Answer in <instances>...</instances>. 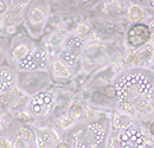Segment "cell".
<instances>
[{"label":"cell","instance_id":"cell-1","mask_svg":"<svg viewBox=\"0 0 154 148\" xmlns=\"http://www.w3.org/2000/svg\"><path fill=\"white\" fill-rule=\"evenodd\" d=\"M113 91L119 111L135 120L148 117L154 109V71L128 68L116 76Z\"/></svg>","mask_w":154,"mask_h":148},{"label":"cell","instance_id":"cell-2","mask_svg":"<svg viewBox=\"0 0 154 148\" xmlns=\"http://www.w3.org/2000/svg\"><path fill=\"white\" fill-rule=\"evenodd\" d=\"M110 130V117L88 120L68 130L66 142L71 148H106Z\"/></svg>","mask_w":154,"mask_h":148},{"label":"cell","instance_id":"cell-3","mask_svg":"<svg viewBox=\"0 0 154 148\" xmlns=\"http://www.w3.org/2000/svg\"><path fill=\"white\" fill-rule=\"evenodd\" d=\"M50 14V4L46 1H31L29 2L24 24L32 38L37 39L43 33L48 24Z\"/></svg>","mask_w":154,"mask_h":148},{"label":"cell","instance_id":"cell-4","mask_svg":"<svg viewBox=\"0 0 154 148\" xmlns=\"http://www.w3.org/2000/svg\"><path fill=\"white\" fill-rule=\"evenodd\" d=\"M51 84L52 77L49 70L36 72H17V87L30 97L43 91H48Z\"/></svg>","mask_w":154,"mask_h":148},{"label":"cell","instance_id":"cell-5","mask_svg":"<svg viewBox=\"0 0 154 148\" xmlns=\"http://www.w3.org/2000/svg\"><path fill=\"white\" fill-rule=\"evenodd\" d=\"M56 98L55 94L50 90L39 93L30 98L26 111L29 116H31L36 121L46 120L55 110Z\"/></svg>","mask_w":154,"mask_h":148},{"label":"cell","instance_id":"cell-6","mask_svg":"<svg viewBox=\"0 0 154 148\" xmlns=\"http://www.w3.org/2000/svg\"><path fill=\"white\" fill-rule=\"evenodd\" d=\"M50 55L44 48H35L18 64L14 65L17 72H36L48 71L50 68Z\"/></svg>","mask_w":154,"mask_h":148},{"label":"cell","instance_id":"cell-7","mask_svg":"<svg viewBox=\"0 0 154 148\" xmlns=\"http://www.w3.org/2000/svg\"><path fill=\"white\" fill-rule=\"evenodd\" d=\"M117 139L120 148H147L148 143L147 135L139 123L117 133Z\"/></svg>","mask_w":154,"mask_h":148},{"label":"cell","instance_id":"cell-8","mask_svg":"<svg viewBox=\"0 0 154 148\" xmlns=\"http://www.w3.org/2000/svg\"><path fill=\"white\" fill-rule=\"evenodd\" d=\"M152 36H153V31L151 26H148L147 24L140 23V24L132 25V27L127 32L126 40L131 49L139 50L151 43Z\"/></svg>","mask_w":154,"mask_h":148},{"label":"cell","instance_id":"cell-9","mask_svg":"<svg viewBox=\"0 0 154 148\" xmlns=\"http://www.w3.org/2000/svg\"><path fill=\"white\" fill-rule=\"evenodd\" d=\"M30 98V96L17 87L8 93L0 95V108L7 111L24 110L27 108Z\"/></svg>","mask_w":154,"mask_h":148},{"label":"cell","instance_id":"cell-10","mask_svg":"<svg viewBox=\"0 0 154 148\" xmlns=\"http://www.w3.org/2000/svg\"><path fill=\"white\" fill-rule=\"evenodd\" d=\"M27 6H29V2L26 1H10L7 10L2 16L5 27L13 29L18 26L21 21H24Z\"/></svg>","mask_w":154,"mask_h":148},{"label":"cell","instance_id":"cell-11","mask_svg":"<svg viewBox=\"0 0 154 148\" xmlns=\"http://www.w3.org/2000/svg\"><path fill=\"white\" fill-rule=\"evenodd\" d=\"M36 131V147L37 148H59L62 137L57 130L52 127L38 128Z\"/></svg>","mask_w":154,"mask_h":148},{"label":"cell","instance_id":"cell-12","mask_svg":"<svg viewBox=\"0 0 154 148\" xmlns=\"http://www.w3.org/2000/svg\"><path fill=\"white\" fill-rule=\"evenodd\" d=\"M32 145H36V131L27 126L20 127L11 141L12 148H31Z\"/></svg>","mask_w":154,"mask_h":148},{"label":"cell","instance_id":"cell-13","mask_svg":"<svg viewBox=\"0 0 154 148\" xmlns=\"http://www.w3.org/2000/svg\"><path fill=\"white\" fill-rule=\"evenodd\" d=\"M35 48L36 46H33V44L27 39H20L19 42H14L8 52L10 60L14 65L18 64L20 60H23Z\"/></svg>","mask_w":154,"mask_h":148},{"label":"cell","instance_id":"cell-14","mask_svg":"<svg viewBox=\"0 0 154 148\" xmlns=\"http://www.w3.org/2000/svg\"><path fill=\"white\" fill-rule=\"evenodd\" d=\"M17 88V71L10 66H0V95Z\"/></svg>","mask_w":154,"mask_h":148},{"label":"cell","instance_id":"cell-15","mask_svg":"<svg viewBox=\"0 0 154 148\" xmlns=\"http://www.w3.org/2000/svg\"><path fill=\"white\" fill-rule=\"evenodd\" d=\"M49 72L51 75L52 79L54 81H57V82H65V81L70 79L71 76H72V72H71L70 68L66 64H64L58 58L51 59Z\"/></svg>","mask_w":154,"mask_h":148},{"label":"cell","instance_id":"cell-16","mask_svg":"<svg viewBox=\"0 0 154 148\" xmlns=\"http://www.w3.org/2000/svg\"><path fill=\"white\" fill-rule=\"evenodd\" d=\"M110 122H112V130L120 133L126 128L137 123V120H135L134 117H132L125 113L117 111L115 114H113V116L110 117Z\"/></svg>","mask_w":154,"mask_h":148},{"label":"cell","instance_id":"cell-17","mask_svg":"<svg viewBox=\"0 0 154 148\" xmlns=\"http://www.w3.org/2000/svg\"><path fill=\"white\" fill-rule=\"evenodd\" d=\"M126 17L128 19V21H131L133 25L140 24L141 21H143L147 18V12H146L143 6H141L139 4H131L127 7Z\"/></svg>","mask_w":154,"mask_h":148},{"label":"cell","instance_id":"cell-18","mask_svg":"<svg viewBox=\"0 0 154 148\" xmlns=\"http://www.w3.org/2000/svg\"><path fill=\"white\" fill-rule=\"evenodd\" d=\"M83 48H84L83 38L78 37L75 33H72V35H70V36L65 38L64 45H63V50L75 52L77 55H81V52L83 51Z\"/></svg>","mask_w":154,"mask_h":148},{"label":"cell","instance_id":"cell-19","mask_svg":"<svg viewBox=\"0 0 154 148\" xmlns=\"http://www.w3.org/2000/svg\"><path fill=\"white\" fill-rule=\"evenodd\" d=\"M81 55H77L75 52H71V51H66V50H62L60 52H59V55H58V59H60L64 64H66L69 68H71V66H75L78 64V62H79V57Z\"/></svg>","mask_w":154,"mask_h":148},{"label":"cell","instance_id":"cell-20","mask_svg":"<svg viewBox=\"0 0 154 148\" xmlns=\"http://www.w3.org/2000/svg\"><path fill=\"white\" fill-rule=\"evenodd\" d=\"M83 114H84V109H83V107L81 106V104H74L71 108H70V110L68 113V115H69V117L70 119H72L75 122H76L78 119H81L82 116H83Z\"/></svg>","mask_w":154,"mask_h":148},{"label":"cell","instance_id":"cell-21","mask_svg":"<svg viewBox=\"0 0 154 148\" xmlns=\"http://www.w3.org/2000/svg\"><path fill=\"white\" fill-rule=\"evenodd\" d=\"M77 31L75 32V35H77L78 37H83V35L85 36L89 31H90V25L89 24H87V23H81L78 26H77L76 29Z\"/></svg>","mask_w":154,"mask_h":148},{"label":"cell","instance_id":"cell-22","mask_svg":"<svg viewBox=\"0 0 154 148\" xmlns=\"http://www.w3.org/2000/svg\"><path fill=\"white\" fill-rule=\"evenodd\" d=\"M8 7V1H0V17H2Z\"/></svg>","mask_w":154,"mask_h":148},{"label":"cell","instance_id":"cell-23","mask_svg":"<svg viewBox=\"0 0 154 148\" xmlns=\"http://www.w3.org/2000/svg\"><path fill=\"white\" fill-rule=\"evenodd\" d=\"M59 148H71V147H70V145L66 141H62V143L59 145Z\"/></svg>","mask_w":154,"mask_h":148},{"label":"cell","instance_id":"cell-24","mask_svg":"<svg viewBox=\"0 0 154 148\" xmlns=\"http://www.w3.org/2000/svg\"><path fill=\"white\" fill-rule=\"evenodd\" d=\"M149 134H151V136L154 137V121L151 123V126H149Z\"/></svg>","mask_w":154,"mask_h":148},{"label":"cell","instance_id":"cell-25","mask_svg":"<svg viewBox=\"0 0 154 148\" xmlns=\"http://www.w3.org/2000/svg\"><path fill=\"white\" fill-rule=\"evenodd\" d=\"M4 58H5V55H4V50H2V49H1V46H0V64L2 63Z\"/></svg>","mask_w":154,"mask_h":148},{"label":"cell","instance_id":"cell-26","mask_svg":"<svg viewBox=\"0 0 154 148\" xmlns=\"http://www.w3.org/2000/svg\"><path fill=\"white\" fill-rule=\"evenodd\" d=\"M2 131H4V122H2V120L0 119V136H1Z\"/></svg>","mask_w":154,"mask_h":148},{"label":"cell","instance_id":"cell-27","mask_svg":"<svg viewBox=\"0 0 154 148\" xmlns=\"http://www.w3.org/2000/svg\"><path fill=\"white\" fill-rule=\"evenodd\" d=\"M4 27H5V25H4V20H2V17H0V32L2 31Z\"/></svg>","mask_w":154,"mask_h":148},{"label":"cell","instance_id":"cell-28","mask_svg":"<svg viewBox=\"0 0 154 148\" xmlns=\"http://www.w3.org/2000/svg\"><path fill=\"white\" fill-rule=\"evenodd\" d=\"M148 5H149V7H152L154 10V0H152V1H148Z\"/></svg>","mask_w":154,"mask_h":148}]
</instances>
